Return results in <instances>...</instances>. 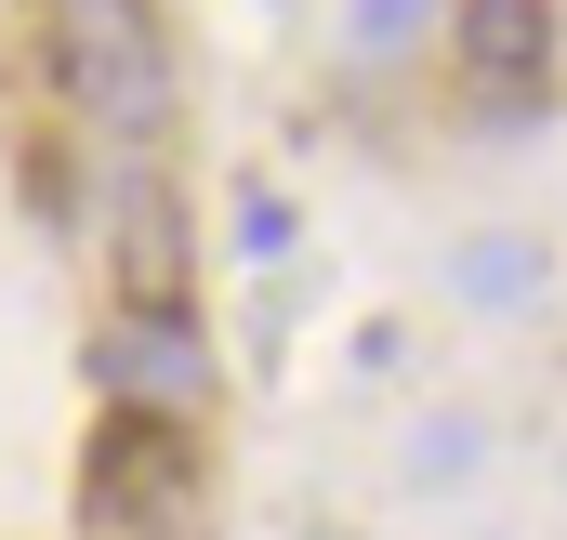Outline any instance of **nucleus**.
Here are the masks:
<instances>
[{
  "label": "nucleus",
  "mask_w": 567,
  "mask_h": 540,
  "mask_svg": "<svg viewBox=\"0 0 567 540\" xmlns=\"http://www.w3.org/2000/svg\"><path fill=\"white\" fill-rule=\"evenodd\" d=\"M238 251H251V264H265V251H290V211H278V198H251V211H238Z\"/></svg>",
  "instance_id": "obj_7"
},
{
  "label": "nucleus",
  "mask_w": 567,
  "mask_h": 540,
  "mask_svg": "<svg viewBox=\"0 0 567 540\" xmlns=\"http://www.w3.org/2000/svg\"><path fill=\"white\" fill-rule=\"evenodd\" d=\"M462 303H528V290H542V251H528V238H462Z\"/></svg>",
  "instance_id": "obj_5"
},
{
  "label": "nucleus",
  "mask_w": 567,
  "mask_h": 540,
  "mask_svg": "<svg viewBox=\"0 0 567 540\" xmlns=\"http://www.w3.org/2000/svg\"><path fill=\"white\" fill-rule=\"evenodd\" d=\"M93 383L133 422H185V408H212V343H198L185 303H120L106 343H93Z\"/></svg>",
  "instance_id": "obj_3"
},
{
  "label": "nucleus",
  "mask_w": 567,
  "mask_h": 540,
  "mask_svg": "<svg viewBox=\"0 0 567 540\" xmlns=\"http://www.w3.org/2000/svg\"><path fill=\"white\" fill-rule=\"evenodd\" d=\"M423 13H435V0H357L343 27H357V53H410V40H423Z\"/></svg>",
  "instance_id": "obj_6"
},
{
  "label": "nucleus",
  "mask_w": 567,
  "mask_h": 540,
  "mask_svg": "<svg viewBox=\"0 0 567 540\" xmlns=\"http://www.w3.org/2000/svg\"><path fill=\"white\" fill-rule=\"evenodd\" d=\"M53 80L106 120V133H158L172 120V53L145 0H53Z\"/></svg>",
  "instance_id": "obj_1"
},
{
  "label": "nucleus",
  "mask_w": 567,
  "mask_h": 540,
  "mask_svg": "<svg viewBox=\"0 0 567 540\" xmlns=\"http://www.w3.org/2000/svg\"><path fill=\"white\" fill-rule=\"evenodd\" d=\"M80 515H93V540H185V515H198L185 435L120 408V422L93 435V461H80Z\"/></svg>",
  "instance_id": "obj_2"
},
{
  "label": "nucleus",
  "mask_w": 567,
  "mask_h": 540,
  "mask_svg": "<svg viewBox=\"0 0 567 540\" xmlns=\"http://www.w3.org/2000/svg\"><path fill=\"white\" fill-rule=\"evenodd\" d=\"M449 40H462V66H475L488 93H542V66H555V0H462Z\"/></svg>",
  "instance_id": "obj_4"
}]
</instances>
